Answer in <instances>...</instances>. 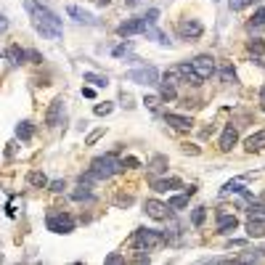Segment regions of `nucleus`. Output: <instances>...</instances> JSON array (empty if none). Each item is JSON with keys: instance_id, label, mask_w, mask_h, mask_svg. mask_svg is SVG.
Wrapping results in <instances>:
<instances>
[{"instance_id": "nucleus-1", "label": "nucleus", "mask_w": 265, "mask_h": 265, "mask_svg": "<svg viewBox=\"0 0 265 265\" xmlns=\"http://www.w3.org/2000/svg\"><path fill=\"white\" fill-rule=\"evenodd\" d=\"M22 6L29 13V19H32V27L37 29V35H43L45 40H58L64 35V24H61V19L48 6L37 3V0H22Z\"/></svg>"}, {"instance_id": "nucleus-2", "label": "nucleus", "mask_w": 265, "mask_h": 265, "mask_svg": "<svg viewBox=\"0 0 265 265\" xmlns=\"http://www.w3.org/2000/svg\"><path fill=\"white\" fill-rule=\"evenodd\" d=\"M122 159H117V154H104V157H96L90 165V175L96 180H104V178H112L117 173H122Z\"/></svg>"}, {"instance_id": "nucleus-3", "label": "nucleus", "mask_w": 265, "mask_h": 265, "mask_svg": "<svg viewBox=\"0 0 265 265\" xmlns=\"http://www.w3.org/2000/svg\"><path fill=\"white\" fill-rule=\"evenodd\" d=\"M162 233L159 231H149V228H138L135 233H133V236H130V247L133 249H141V252H146V249H154V247H157V244H162Z\"/></svg>"}, {"instance_id": "nucleus-4", "label": "nucleus", "mask_w": 265, "mask_h": 265, "mask_svg": "<svg viewBox=\"0 0 265 265\" xmlns=\"http://www.w3.org/2000/svg\"><path fill=\"white\" fill-rule=\"evenodd\" d=\"M45 223H48V231H53V233H69V231H74V217L64 215V212H51Z\"/></svg>"}, {"instance_id": "nucleus-5", "label": "nucleus", "mask_w": 265, "mask_h": 265, "mask_svg": "<svg viewBox=\"0 0 265 265\" xmlns=\"http://www.w3.org/2000/svg\"><path fill=\"white\" fill-rule=\"evenodd\" d=\"M128 80L138 83V85H157L159 83V72L154 69V67H141V69L128 72Z\"/></svg>"}, {"instance_id": "nucleus-6", "label": "nucleus", "mask_w": 265, "mask_h": 265, "mask_svg": "<svg viewBox=\"0 0 265 265\" xmlns=\"http://www.w3.org/2000/svg\"><path fill=\"white\" fill-rule=\"evenodd\" d=\"M151 24L146 22V16H138V19H130V22H125V24H119L117 27V35L119 37H130V35H141V32H146Z\"/></svg>"}, {"instance_id": "nucleus-7", "label": "nucleus", "mask_w": 265, "mask_h": 265, "mask_svg": "<svg viewBox=\"0 0 265 265\" xmlns=\"http://www.w3.org/2000/svg\"><path fill=\"white\" fill-rule=\"evenodd\" d=\"M191 67H194V72L201 77V80H210V77L215 74V58L212 56H207V53H201V56H196L194 61H191Z\"/></svg>"}, {"instance_id": "nucleus-8", "label": "nucleus", "mask_w": 265, "mask_h": 265, "mask_svg": "<svg viewBox=\"0 0 265 265\" xmlns=\"http://www.w3.org/2000/svg\"><path fill=\"white\" fill-rule=\"evenodd\" d=\"M201 32H205V27H201V22H196V19H180L178 22V35L186 37V40L199 37Z\"/></svg>"}, {"instance_id": "nucleus-9", "label": "nucleus", "mask_w": 265, "mask_h": 265, "mask_svg": "<svg viewBox=\"0 0 265 265\" xmlns=\"http://www.w3.org/2000/svg\"><path fill=\"white\" fill-rule=\"evenodd\" d=\"M144 212L149 217H154V220H167L170 217V205H162V201H157V199H149L144 205Z\"/></svg>"}, {"instance_id": "nucleus-10", "label": "nucleus", "mask_w": 265, "mask_h": 265, "mask_svg": "<svg viewBox=\"0 0 265 265\" xmlns=\"http://www.w3.org/2000/svg\"><path fill=\"white\" fill-rule=\"evenodd\" d=\"M61 119H64V101L56 98V101L48 106V112H45V125H48V128H58Z\"/></svg>"}, {"instance_id": "nucleus-11", "label": "nucleus", "mask_w": 265, "mask_h": 265, "mask_svg": "<svg viewBox=\"0 0 265 265\" xmlns=\"http://www.w3.org/2000/svg\"><path fill=\"white\" fill-rule=\"evenodd\" d=\"M173 80H175V72H167L165 74V80L159 83V96H162V101H175V85H173Z\"/></svg>"}, {"instance_id": "nucleus-12", "label": "nucleus", "mask_w": 265, "mask_h": 265, "mask_svg": "<svg viewBox=\"0 0 265 265\" xmlns=\"http://www.w3.org/2000/svg\"><path fill=\"white\" fill-rule=\"evenodd\" d=\"M173 72H175V74H180V77H183V80L189 83V85H201V77L194 72V67L189 64V61H186V64H178Z\"/></svg>"}, {"instance_id": "nucleus-13", "label": "nucleus", "mask_w": 265, "mask_h": 265, "mask_svg": "<svg viewBox=\"0 0 265 265\" xmlns=\"http://www.w3.org/2000/svg\"><path fill=\"white\" fill-rule=\"evenodd\" d=\"M236 141H239V133H236L233 125H228V128L223 130V135H220V149H223V151H231L233 146H236Z\"/></svg>"}, {"instance_id": "nucleus-14", "label": "nucleus", "mask_w": 265, "mask_h": 265, "mask_svg": "<svg viewBox=\"0 0 265 265\" xmlns=\"http://www.w3.org/2000/svg\"><path fill=\"white\" fill-rule=\"evenodd\" d=\"M67 13L74 19V22H80V24H96V19H93V13L83 11L80 6H67Z\"/></svg>"}, {"instance_id": "nucleus-15", "label": "nucleus", "mask_w": 265, "mask_h": 265, "mask_svg": "<svg viewBox=\"0 0 265 265\" xmlns=\"http://www.w3.org/2000/svg\"><path fill=\"white\" fill-rule=\"evenodd\" d=\"M236 228H239L236 215H217V231H220V233H231Z\"/></svg>"}, {"instance_id": "nucleus-16", "label": "nucleus", "mask_w": 265, "mask_h": 265, "mask_svg": "<svg viewBox=\"0 0 265 265\" xmlns=\"http://www.w3.org/2000/svg\"><path fill=\"white\" fill-rule=\"evenodd\" d=\"M244 146H247V151H262V149H265V130L252 133V135L244 141Z\"/></svg>"}, {"instance_id": "nucleus-17", "label": "nucleus", "mask_w": 265, "mask_h": 265, "mask_svg": "<svg viewBox=\"0 0 265 265\" xmlns=\"http://www.w3.org/2000/svg\"><path fill=\"white\" fill-rule=\"evenodd\" d=\"M247 236L249 239H262L265 236V223L260 220V217H252V220L247 223Z\"/></svg>"}, {"instance_id": "nucleus-18", "label": "nucleus", "mask_w": 265, "mask_h": 265, "mask_svg": "<svg viewBox=\"0 0 265 265\" xmlns=\"http://www.w3.org/2000/svg\"><path fill=\"white\" fill-rule=\"evenodd\" d=\"M220 194L223 196H228V194H239V196H244V199H249V191L244 189V186L239 183V180H228L223 189H220Z\"/></svg>"}, {"instance_id": "nucleus-19", "label": "nucleus", "mask_w": 265, "mask_h": 265, "mask_svg": "<svg viewBox=\"0 0 265 265\" xmlns=\"http://www.w3.org/2000/svg\"><path fill=\"white\" fill-rule=\"evenodd\" d=\"M165 119H167V125H173L175 130H191V125H194L189 117H180V114H167Z\"/></svg>"}, {"instance_id": "nucleus-20", "label": "nucleus", "mask_w": 265, "mask_h": 265, "mask_svg": "<svg viewBox=\"0 0 265 265\" xmlns=\"http://www.w3.org/2000/svg\"><path fill=\"white\" fill-rule=\"evenodd\" d=\"M32 135H35V128H32V122H29V119H24V122L16 125V138H22V141H29Z\"/></svg>"}, {"instance_id": "nucleus-21", "label": "nucleus", "mask_w": 265, "mask_h": 265, "mask_svg": "<svg viewBox=\"0 0 265 265\" xmlns=\"http://www.w3.org/2000/svg\"><path fill=\"white\" fill-rule=\"evenodd\" d=\"M6 56H8V61H11V64H16V67H19L22 61L27 58V51H22L19 45H11V48L6 51Z\"/></svg>"}, {"instance_id": "nucleus-22", "label": "nucleus", "mask_w": 265, "mask_h": 265, "mask_svg": "<svg viewBox=\"0 0 265 265\" xmlns=\"http://www.w3.org/2000/svg\"><path fill=\"white\" fill-rule=\"evenodd\" d=\"M180 186V180L178 178H165V180H154V189L157 191H173V189H178Z\"/></svg>"}, {"instance_id": "nucleus-23", "label": "nucleus", "mask_w": 265, "mask_h": 265, "mask_svg": "<svg viewBox=\"0 0 265 265\" xmlns=\"http://www.w3.org/2000/svg\"><path fill=\"white\" fill-rule=\"evenodd\" d=\"M85 83H90L93 88H106V77H101L96 72H85Z\"/></svg>"}, {"instance_id": "nucleus-24", "label": "nucleus", "mask_w": 265, "mask_h": 265, "mask_svg": "<svg viewBox=\"0 0 265 265\" xmlns=\"http://www.w3.org/2000/svg\"><path fill=\"white\" fill-rule=\"evenodd\" d=\"M247 48H249V53H252V56H257V58H260V56L265 53V43L255 37V40H249V43H247Z\"/></svg>"}, {"instance_id": "nucleus-25", "label": "nucleus", "mask_w": 265, "mask_h": 265, "mask_svg": "<svg viewBox=\"0 0 265 265\" xmlns=\"http://www.w3.org/2000/svg\"><path fill=\"white\" fill-rule=\"evenodd\" d=\"M220 77H223V83H236V72H233V67L228 64H220Z\"/></svg>"}, {"instance_id": "nucleus-26", "label": "nucleus", "mask_w": 265, "mask_h": 265, "mask_svg": "<svg viewBox=\"0 0 265 265\" xmlns=\"http://www.w3.org/2000/svg\"><path fill=\"white\" fill-rule=\"evenodd\" d=\"M27 180L32 183V186H37V189H43V186H48V178H45L43 173H37V170H35V173H29V175H27Z\"/></svg>"}, {"instance_id": "nucleus-27", "label": "nucleus", "mask_w": 265, "mask_h": 265, "mask_svg": "<svg viewBox=\"0 0 265 265\" xmlns=\"http://www.w3.org/2000/svg\"><path fill=\"white\" fill-rule=\"evenodd\" d=\"M93 112H96V117H106V114L114 112V104L112 101H104V104H98L96 109H93Z\"/></svg>"}, {"instance_id": "nucleus-28", "label": "nucleus", "mask_w": 265, "mask_h": 265, "mask_svg": "<svg viewBox=\"0 0 265 265\" xmlns=\"http://www.w3.org/2000/svg\"><path fill=\"white\" fill-rule=\"evenodd\" d=\"M149 170H151V173H165V170H167V159L165 157H154Z\"/></svg>"}, {"instance_id": "nucleus-29", "label": "nucleus", "mask_w": 265, "mask_h": 265, "mask_svg": "<svg viewBox=\"0 0 265 265\" xmlns=\"http://www.w3.org/2000/svg\"><path fill=\"white\" fill-rule=\"evenodd\" d=\"M186 205H189V194H183V196H173V199H170V210H183Z\"/></svg>"}, {"instance_id": "nucleus-30", "label": "nucleus", "mask_w": 265, "mask_h": 265, "mask_svg": "<svg viewBox=\"0 0 265 265\" xmlns=\"http://www.w3.org/2000/svg\"><path fill=\"white\" fill-rule=\"evenodd\" d=\"M205 217H207V207H196L194 215H191V223H194V226H201V223H205Z\"/></svg>"}, {"instance_id": "nucleus-31", "label": "nucleus", "mask_w": 265, "mask_h": 265, "mask_svg": "<svg viewBox=\"0 0 265 265\" xmlns=\"http://www.w3.org/2000/svg\"><path fill=\"white\" fill-rule=\"evenodd\" d=\"M262 24H265V8H257L252 22H249V27H262Z\"/></svg>"}, {"instance_id": "nucleus-32", "label": "nucleus", "mask_w": 265, "mask_h": 265, "mask_svg": "<svg viewBox=\"0 0 265 265\" xmlns=\"http://www.w3.org/2000/svg\"><path fill=\"white\" fill-rule=\"evenodd\" d=\"M74 199L80 201V199H90V186L88 183H80V189L74 191Z\"/></svg>"}, {"instance_id": "nucleus-33", "label": "nucleus", "mask_w": 265, "mask_h": 265, "mask_svg": "<svg viewBox=\"0 0 265 265\" xmlns=\"http://www.w3.org/2000/svg\"><path fill=\"white\" fill-rule=\"evenodd\" d=\"M130 48H133V43H130V40H125L122 45H117V48H114L112 53H114V56H125V53H128Z\"/></svg>"}, {"instance_id": "nucleus-34", "label": "nucleus", "mask_w": 265, "mask_h": 265, "mask_svg": "<svg viewBox=\"0 0 265 265\" xmlns=\"http://www.w3.org/2000/svg\"><path fill=\"white\" fill-rule=\"evenodd\" d=\"M144 16H146V22L154 27V24H157V19H159V11H157V8H151L149 13H144Z\"/></svg>"}, {"instance_id": "nucleus-35", "label": "nucleus", "mask_w": 265, "mask_h": 265, "mask_svg": "<svg viewBox=\"0 0 265 265\" xmlns=\"http://www.w3.org/2000/svg\"><path fill=\"white\" fill-rule=\"evenodd\" d=\"M48 186H51V191H56V194H61V191L67 189V183H64V180H51Z\"/></svg>"}, {"instance_id": "nucleus-36", "label": "nucleus", "mask_w": 265, "mask_h": 265, "mask_svg": "<svg viewBox=\"0 0 265 265\" xmlns=\"http://www.w3.org/2000/svg\"><path fill=\"white\" fill-rule=\"evenodd\" d=\"M101 135H104V130H96V133H90V135L85 138V146H93V144H96Z\"/></svg>"}, {"instance_id": "nucleus-37", "label": "nucleus", "mask_w": 265, "mask_h": 265, "mask_svg": "<svg viewBox=\"0 0 265 265\" xmlns=\"http://www.w3.org/2000/svg\"><path fill=\"white\" fill-rule=\"evenodd\" d=\"M122 167H125V170H130V167H138V159H133V157L122 159Z\"/></svg>"}, {"instance_id": "nucleus-38", "label": "nucleus", "mask_w": 265, "mask_h": 265, "mask_svg": "<svg viewBox=\"0 0 265 265\" xmlns=\"http://www.w3.org/2000/svg\"><path fill=\"white\" fill-rule=\"evenodd\" d=\"M8 29V19H6V13H0V35H3Z\"/></svg>"}, {"instance_id": "nucleus-39", "label": "nucleus", "mask_w": 265, "mask_h": 265, "mask_svg": "<svg viewBox=\"0 0 265 265\" xmlns=\"http://www.w3.org/2000/svg\"><path fill=\"white\" fill-rule=\"evenodd\" d=\"M83 96H85V98H93V96H96V88H93V85H90V88H83Z\"/></svg>"}, {"instance_id": "nucleus-40", "label": "nucleus", "mask_w": 265, "mask_h": 265, "mask_svg": "<svg viewBox=\"0 0 265 265\" xmlns=\"http://www.w3.org/2000/svg\"><path fill=\"white\" fill-rule=\"evenodd\" d=\"M228 8H231V11H241L244 6H241V0H231V3H228Z\"/></svg>"}, {"instance_id": "nucleus-41", "label": "nucleus", "mask_w": 265, "mask_h": 265, "mask_svg": "<svg viewBox=\"0 0 265 265\" xmlns=\"http://www.w3.org/2000/svg\"><path fill=\"white\" fill-rule=\"evenodd\" d=\"M144 104H146L149 109H154V106H157V98H151V96H146V98H144Z\"/></svg>"}, {"instance_id": "nucleus-42", "label": "nucleus", "mask_w": 265, "mask_h": 265, "mask_svg": "<svg viewBox=\"0 0 265 265\" xmlns=\"http://www.w3.org/2000/svg\"><path fill=\"white\" fill-rule=\"evenodd\" d=\"M106 262H112V265H117V262H122V257H119V255H109V257H106Z\"/></svg>"}, {"instance_id": "nucleus-43", "label": "nucleus", "mask_w": 265, "mask_h": 265, "mask_svg": "<svg viewBox=\"0 0 265 265\" xmlns=\"http://www.w3.org/2000/svg\"><path fill=\"white\" fill-rule=\"evenodd\" d=\"M138 3H141V0H125V6H130V8H133V6H138Z\"/></svg>"}, {"instance_id": "nucleus-44", "label": "nucleus", "mask_w": 265, "mask_h": 265, "mask_svg": "<svg viewBox=\"0 0 265 265\" xmlns=\"http://www.w3.org/2000/svg\"><path fill=\"white\" fill-rule=\"evenodd\" d=\"M249 3H255V0H241V6H249Z\"/></svg>"}, {"instance_id": "nucleus-45", "label": "nucleus", "mask_w": 265, "mask_h": 265, "mask_svg": "<svg viewBox=\"0 0 265 265\" xmlns=\"http://www.w3.org/2000/svg\"><path fill=\"white\" fill-rule=\"evenodd\" d=\"M260 101H265V88H262V93H260Z\"/></svg>"}, {"instance_id": "nucleus-46", "label": "nucleus", "mask_w": 265, "mask_h": 265, "mask_svg": "<svg viewBox=\"0 0 265 265\" xmlns=\"http://www.w3.org/2000/svg\"><path fill=\"white\" fill-rule=\"evenodd\" d=\"M98 3H101V6H109V0H98Z\"/></svg>"}, {"instance_id": "nucleus-47", "label": "nucleus", "mask_w": 265, "mask_h": 265, "mask_svg": "<svg viewBox=\"0 0 265 265\" xmlns=\"http://www.w3.org/2000/svg\"><path fill=\"white\" fill-rule=\"evenodd\" d=\"M262 112H265V101H262Z\"/></svg>"}, {"instance_id": "nucleus-48", "label": "nucleus", "mask_w": 265, "mask_h": 265, "mask_svg": "<svg viewBox=\"0 0 265 265\" xmlns=\"http://www.w3.org/2000/svg\"><path fill=\"white\" fill-rule=\"evenodd\" d=\"M262 67H265V61H262Z\"/></svg>"}]
</instances>
